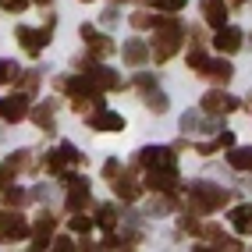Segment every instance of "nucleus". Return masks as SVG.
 I'll return each mask as SVG.
<instances>
[{"label": "nucleus", "mask_w": 252, "mask_h": 252, "mask_svg": "<svg viewBox=\"0 0 252 252\" xmlns=\"http://www.w3.org/2000/svg\"><path fill=\"white\" fill-rule=\"evenodd\" d=\"M206 64H210V57L203 54V50H192V54H189V68H192V71H203Z\"/></svg>", "instance_id": "nucleus-30"}, {"label": "nucleus", "mask_w": 252, "mask_h": 252, "mask_svg": "<svg viewBox=\"0 0 252 252\" xmlns=\"http://www.w3.org/2000/svg\"><path fill=\"white\" fill-rule=\"evenodd\" d=\"M217 128H220V125H217L213 117L206 121V117L199 114V110H189V114H181V131H189V135H192V131H217Z\"/></svg>", "instance_id": "nucleus-15"}, {"label": "nucleus", "mask_w": 252, "mask_h": 252, "mask_svg": "<svg viewBox=\"0 0 252 252\" xmlns=\"http://www.w3.org/2000/svg\"><path fill=\"white\" fill-rule=\"evenodd\" d=\"M82 36H86V43H89V54H93V57H110V54H114V43H110V36L96 32L93 25H82Z\"/></svg>", "instance_id": "nucleus-10"}, {"label": "nucleus", "mask_w": 252, "mask_h": 252, "mask_svg": "<svg viewBox=\"0 0 252 252\" xmlns=\"http://www.w3.org/2000/svg\"><path fill=\"white\" fill-rule=\"evenodd\" d=\"M54 107H57L54 99H46V103H39L36 110H32V121H36L43 131H54Z\"/></svg>", "instance_id": "nucleus-20"}, {"label": "nucleus", "mask_w": 252, "mask_h": 252, "mask_svg": "<svg viewBox=\"0 0 252 252\" xmlns=\"http://www.w3.org/2000/svg\"><path fill=\"white\" fill-rule=\"evenodd\" d=\"M0 189H14V167L11 163H0Z\"/></svg>", "instance_id": "nucleus-29"}, {"label": "nucleus", "mask_w": 252, "mask_h": 252, "mask_svg": "<svg viewBox=\"0 0 252 252\" xmlns=\"http://www.w3.org/2000/svg\"><path fill=\"white\" fill-rule=\"evenodd\" d=\"M174 210V195H157L153 199V203H149V217H167V213H171Z\"/></svg>", "instance_id": "nucleus-23"}, {"label": "nucleus", "mask_w": 252, "mask_h": 252, "mask_svg": "<svg viewBox=\"0 0 252 252\" xmlns=\"http://www.w3.org/2000/svg\"><path fill=\"white\" fill-rule=\"evenodd\" d=\"M0 238H4V242H22V238H29V224H25L22 210L0 213Z\"/></svg>", "instance_id": "nucleus-8"}, {"label": "nucleus", "mask_w": 252, "mask_h": 252, "mask_svg": "<svg viewBox=\"0 0 252 252\" xmlns=\"http://www.w3.org/2000/svg\"><path fill=\"white\" fill-rule=\"evenodd\" d=\"M199 75H206L210 82H220V86H224V82H231V75H234V68H231V64H227V61H210V64H206V68H203V71H199Z\"/></svg>", "instance_id": "nucleus-18"}, {"label": "nucleus", "mask_w": 252, "mask_h": 252, "mask_svg": "<svg viewBox=\"0 0 252 252\" xmlns=\"http://www.w3.org/2000/svg\"><path fill=\"white\" fill-rule=\"evenodd\" d=\"M36 4H50V0H36Z\"/></svg>", "instance_id": "nucleus-39"}, {"label": "nucleus", "mask_w": 252, "mask_h": 252, "mask_svg": "<svg viewBox=\"0 0 252 252\" xmlns=\"http://www.w3.org/2000/svg\"><path fill=\"white\" fill-rule=\"evenodd\" d=\"M71 163H82V153H78V149H75L71 142H61V146L54 149V153H50V157L43 160V167H46V171H54L57 178L64 174V167H71Z\"/></svg>", "instance_id": "nucleus-7"}, {"label": "nucleus", "mask_w": 252, "mask_h": 252, "mask_svg": "<svg viewBox=\"0 0 252 252\" xmlns=\"http://www.w3.org/2000/svg\"><path fill=\"white\" fill-rule=\"evenodd\" d=\"M89 128L93 131H121L125 128V117L114 114V110H99V114L89 117Z\"/></svg>", "instance_id": "nucleus-13"}, {"label": "nucleus", "mask_w": 252, "mask_h": 252, "mask_svg": "<svg viewBox=\"0 0 252 252\" xmlns=\"http://www.w3.org/2000/svg\"><path fill=\"white\" fill-rule=\"evenodd\" d=\"M39 82H43V75H39V71H25V75H22V86H25V93H32V89L39 86Z\"/></svg>", "instance_id": "nucleus-31"}, {"label": "nucleus", "mask_w": 252, "mask_h": 252, "mask_svg": "<svg viewBox=\"0 0 252 252\" xmlns=\"http://www.w3.org/2000/svg\"><path fill=\"white\" fill-rule=\"evenodd\" d=\"M231 4H245V0H231Z\"/></svg>", "instance_id": "nucleus-38"}, {"label": "nucleus", "mask_w": 252, "mask_h": 252, "mask_svg": "<svg viewBox=\"0 0 252 252\" xmlns=\"http://www.w3.org/2000/svg\"><path fill=\"white\" fill-rule=\"evenodd\" d=\"M0 7H4V11H14V14H22V11L29 7V0H0Z\"/></svg>", "instance_id": "nucleus-35"}, {"label": "nucleus", "mask_w": 252, "mask_h": 252, "mask_svg": "<svg viewBox=\"0 0 252 252\" xmlns=\"http://www.w3.org/2000/svg\"><path fill=\"white\" fill-rule=\"evenodd\" d=\"M181 36H185V25L174 14H160V25H157V36H153V61L157 64L171 61L181 50Z\"/></svg>", "instance_id": "nucleus-2"}, {"label": "nucleus", "mask_w": 252, "mask_h": 252, "mask_svg": "<svg viewBox=\"0 0 252 252\" xmlns=\"http://www.w3.org/2000/svg\"><path fill=\"white\" fill-rule=\"evenodd\" d=\"M139 163L146 167V171H174L178 174V157H174V149H167V146L139 149Z\"/></svg>", "instance_id": "nucleus-3"}, {"label": "nucleus", "mask_w": 252, "mask_h": 252, "mask_svg": "<svg viewBox=\"0 0 252 252\" xmlns=\"http://www.w3.org/2000/svg\"><path fill=\"white\" fill-rule=\"evenodd\" d=\"M50 32H54V18H46L43 29H29V25H22V29H18V43H22V50H25L29 57H39V50L50 43Z\"/></svg>", "instance_id": "nucleus-4"}, {"label": "nucleus", "mask_w": 252, "mask_h": 252, "mask_svg": "<svg viewBox=\"0 0 252 252\" xmlns=\"http://www.w3.org/2000/svg\"><path fill=\"white\" fill-rule=\"evenodd\" d=\"M242 29H234V25H224V29H217V39H213V46L220 50V54H234V50L242 46Z\"/></svg>", "instance_id": "nucleus-12"}, {"label": "nucleus", "mask_w": 252, "mask_h": 252, "mask_svg": "<svg viewBox=\"0 0 252 252\" xmlns=\"http://www.w3.org/2000/svg\"><path fill=\"white\" fill-rule=\"evenodd\" d=\"M86 75L96 82L99 89H121V78H117V71L103 68V64H93V68H86Z\"/></svg>", "instance_id": "nucleus-16"}, {"label": "nucleus", "mask_w": 252, "mask_h": 252, "mask_svg": "<svg viewBox=\"0 0 252 252\" xmlns=\"http://www.w3.org/2000/svg\"><path fill=\"white\" fill-rule=\"evenodd\" d=\"M103 174H107L110 181H117V178H121V163H117V160H107V167H103Z\"/></svg>", "instance_id": "nucleus-36"}, {"label": "nucleus", "mask_w": 252, "mask_h": 252, "mask_svg": "<svg viewBox=\"0 0 252 252\" xmlns=\"http://www.w3.org/2000/svg\"><path fill=\"white\" fill-rule=\"evenodd\" d=\"M203 114H210V117H220V114H234L238 110V96H231V93H224V89H213V93H206L203 96Z\"/></svg>", "instance_id": "nucleus-6"}, {"label": "nucleus", "mask_w": 252, "mask_h": 252, "mask_svg": "<svg viewBox=\"0 0 252 252\" xmlns=\"http://www.w3.org/2000/svg\"><path fill=\"white\" fill-rule=\"evenodd\" d=\"M231 224L238 227V234H249V231H252V203H249V206H238V210H231Z\"/></svg>", "instance_id": "nucleus-22"}, {"label": "nucleus", "mask_w": 252, "mask_h": 252, "mask_svg": "<svg viewBox=\"0 0 252 252\" xmlns=\"http://www.w3.org/2000/svg\"><path fill=\"white\" fill-rule=\"evenodd\" d=\"M68 227H71L75 234H86V231L93 227V220H89V217H82V213H75L71 220H68Z\"/></svg>", "instance_id": "nucleus-28"}, {"label": "nucleus", "mask_w": 252, "mask_h": 252, "mask_svg": "<svg viewBox=\"0 0 252 252\" xmlns=\"http://www.w3.org/2000/svg\"><path fill=\"white\" fill-rule=\"evenodd\" d=\"M7 163L14 167V171H22V167H29V149H18V153H14V157H11Z\"/></svg>", "instance_id": "nucleus-34"}, {"label": "nucleus", "mask_w": 252, "mask_h": 252, "mask_svg": "<svg viewBox=\"0 0 252 252\" xmlns=\"http://www.w3.org/2000/svg\"><path fill=\"white\" fill-rule=\"evenodd\" d=\"M227 163L234 167V171H252V146H234L231 153H227Z\"/></svg>", "instance_id": "nucleus-21"}, {"label": "nucleus", "mask_w": 252, "mask_h": 252, "mask_svg": "<svg viewBox=\"0 0 252 252\" xmlns=\"http://www.w3.org/2000/svg\"><path fill=\"white\" fill-rule=\"evenodd\" d=\"M131 25H135V29H157V25H160V14L135 11V14H131Z\"/></svg>", "instance_id": "nucleus-26"}, {"label": "nucleus", "mask_w": 252, "mask_h": 252, "mask_svg": "<svg viewBox=\"0 0 252 252\" xmlns=\"http://www.w3.org/2000/svg\"><path fill=\"white\" fill-rule=\"evenodd\" d=\"M18 75H22V68H18L14 61H0V86H7V82H14Z\"/></svg>", "instance_id": "nucleus-27"}, {"label": "nucleus", "mask_w": 252, "mask_h": 252, "mask_svg": "<svg viewBox=\"0 0 252 252\" xmlns=\"http://www.w3.org/2000/svg\"><path fill=\"white\" fill-rule=\"evenodd\" d=\"M195 252H217V249H206V245H199V249H195Z\"/></svg>", "instance_id": "nucleus-37"}, {"label": "nucleus", "mask_w": 252, "mask_h": 252, "mask_svg": "<svg viewBox=\"0 0 252 252\" xmlns=\"http://www.w3.org/2000/svg\"><path fill=\"white\" fill-rule=\"evenodd\" d=\"M203 22H210V29H224L227 25V0H203Z\"/></svg>", "instance_id": "nucleus-11"}, {"label": "nucleus", "mask_w": 252, "mask_h": 252, "mask_svg": "<svg viewBox=\"0 0 252 252\" xmlns=\"http://www.w3.org/2000/svg\"><path fill=\"white\" fill-rule=\"evenodd\" d=\"M96 224L103 227V231H110L117 224V210L114 206H96Z\"/></svg>", "instance_id": "nucleus-24"}, {"label": "nucleus", "mask_w": 252, "mask_h": 252, "mask_svg": "<svg viewBox=\"0 0 252 252\" xmlns=\"http://www.w3.org/2000/svg\"><path fill=\"white\" fill-rule=\"evenodd\" d=\"M227 203H231V192L220 189V185H213V181H192L189 185V213H195V217L224 210Z\"/></svg>", "instance_id": "nucleus-1"}, {"label": "nucleus", "mask_w": 252, "mask_h": 252, "mask_svg": "<svg viewBox=\"0 0 252 252\" xmlns=\"http://www.w3.org/2000/svg\"><path fill=\"white\" fill-rule=\"evenodd\" d=\"M22 203H25V192H22V189H7V210H11V206L18 210Z\"/></svg>", "instance_id": "nucleus-33"}, {"label": "nucleus", "mask_w": 252, "mask_h": 252, "mask_svg": "<svg viewBox=\"0 0 252 252\" xmlns=\"http://www.w3.org/2000/svg\"><path fill=\"white\" fill-rule=\"evenodd\" d=\"M57 89L61 93H68L75 103H82V99H93V96H103L99 93V86L89 78V75H71V78H61L57 82Z\"/></svg>", "instance_id": "nucleus-5"}, {"label": "nucleus", "mask_w": 252, "mask_h": 252, "mask_svg": "<svg viewBox=\"0 0 252 252\" xmlns=\"http://www.w3.org/2000/svg\"><path fill=\"white\" fill-rule=\"evenodd\" d=\"M50 252H78V245L71 238H54V249H50Z\"/></svg>", "instance_id": "nucleus-32"}, {"label": "nucleus", "mask_w": 252, "mask_h": 252, "mask_svg": "<svg viewBox=\"0 0 252 252\" xmlns=\"http://www.w3.org/2000/svg\"><path fill=\"white\" fill-rule=\"evenodd\" d=\"M114 192H117V199H125V203H135V199L142 195V185L131 178V174H121L114 181Z\"/></svg>", "instance_id": "nucleus-17"}, {"label": "nucleus", "mask_w": 252, "mask_h": 252, "mask_svg": "<svg viewBox=\"0 0 252 252\" xmlns=\"http://www.w3.org/2000/svg\"><path fill=\"white\" fill-rule=\"evenodd\" d=\"M142 103L153 110V114H167V96H163V89H157V86H149V89H142Z\"/></svg>", "instance_id": "nucleus-19"}, {"label": "nucleus", "mask_w": 252, "mask_h": 252, "mask_svg": "<svg viewBox=\"0 0 252 252\" xmlns=\"http://www.w3.org/2000/svg\"><path fill=\"white\" fill-rule=\"evenodd\" d=\"M25 114H29V93H14L11 99H0V117H4V121L18 125Z\"/></svg>", "instance_id": "nucleus-9"}, {"label": "nucleus", "mask_w": 252, "mask_h": 252, "mask_svg": "<svg viewBox=\"0 0 252 252\" xmlns=\"http://www.w3.org/2000/svg\"><path fill=\"white\" fill-rule=\"evenodd\" d=\"M142 4H149L153 11H167V14H174V11H185V0H142Z\"/></svg>", "instance_id": "nucleus-25"}, {"label": "nucleus", "mask_w": 252, "mask_h": 252, "mask_svg": "<svg viewBox=\"0 0 252 252\" xmlns=\"http://www.w3.org/2000/svg\"><path fill=\"white\" fill-rule=\"evenodd\" d=\"M86 4H89V0H86Z\"/></svg>", "instance_id": "nucleus-40"}, {"label": "nucleus", "mask_w": 252, "mask_h": 252, "mask_svg": "<svg viewBox=\"0 0 252 252\" xmlns=\"http://www.w3.org/2000/svg\"><path fill=\"white\" fill-rule=\"evenodd\" d=\"M149 57H153V50H149L142 39H128V43H125V64H131V68H142Z\"/></svg>", "instance_id": "nucleus-14"}]
</instances>
